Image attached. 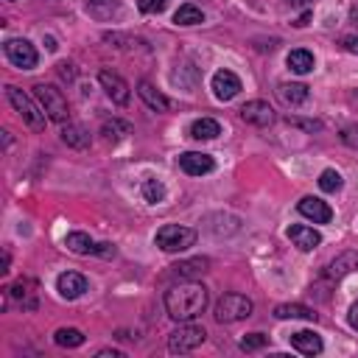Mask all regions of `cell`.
<instances>
[{
    "label": "cell",
    "mask_w": 358,
    "mask_h": 358,
    "mask_svg": "<svg viewBox=\"0 0 358 358\" xmlns=\"http://www.w3.org/2000/svg\"><path fill=\"white\" fill-rule=\"evenodd\" d=\"M210 302V294L201 282H179L165 294V310L173 322H190L199 313H204Z\"/></svg>",
    "instance_id": "obj_1"
},
{
    "label": "cell",
    "mask_w": 358,
    "mask_h": 358,
    "mask_svg": "<svg viewBox=\"0 0 358 358\" xmlns=\"http://www.w3.org/2000/svg\"><path fill=\"white\" fill-rule=\"evenodd\" d=\"M6 98H8V103L14 106V112L20 115V120L28 126V129H34V131H42L45 129V112H42V106H39V101H34L28 92H22L20 87H14V84H8L6 87Z\"/></svg>",
    "instance_id": "obj_2"
},
{
    "label": "cell",
    "mask_w": 358,
    "mask_h": 358,
    "mask_svg": "<svg viewBox=\"0 0 358 358\" xmlns=\"http://www.w3.org/2000/svg\"><path fill=\"white\" fill-rule=\"evenodd\" d=\"M34 98L39 101L42 112L48 115V120H53V123H67L70 106H67V98L62 95L59 87H53V84H36V87H34Z\"/></svg>",
    "instance_id": "obj_3"
},
{
    "label": "cell",
    "mask_w": 358,
    "mask_h": 358,
    "mask_svg": "<svg viewBox=\"0 0 358 358\" xmlns=\"http://www.w3.org/2000/svg\"><path fill=\"white\" fill-rule=\"evenodd\" d=\"M252 299L249 296H243V294H224L218 302H215V308H213V316H215V322H221V324H235V322H243V319H249L252 316Z\"/></svg>",
    "instance_id": "obj_4"
},
{
    "label": "cell",
    "mask_w": 358,
    "mask_h": 358,
    "mask_svg": "<svg viewBox=\"0 0 358 358\" xmlns=\"http://www.w3.org/2000/svg\"><path fill=\"white\" fill-rule=\"evenodd\" d=\"M157 246L162 252H185L196 243V229L190 227H182V224H165L159 232H157Z\"/></svg>",
    "instance_id": "obj_5"
},
{
    "label": "cell",
    "mask_w": 358,
    "mask_h": 358,
    "mask_svg": "<svg viewBox=\"0 0 358 358\" xmlns=\"http://www.w3.org/2000/svg\"><path fill=\"white\" fill-rule=\"evenodd\" d=\"M207 338V330L201 324H179L171 336H168V352L173 355H185L193 352L196 347H201Z\"/></svg>",
    "instance_id": "obj_6"
},
{
    "label": "cell",
    "mask_w": 358,
    "mask_h": 358,
    "mask_svg": "<svg viewBox=\"0 0 358 358\" xmlns=\"http://www.w3.org/2000/svg\"><path fill=\"white\" fill-rule=\"evenodd\" d=\"M3 50H6V59H8L14 67H20V70H34L36 62H39L36 48H34L28 39H6Z\"/></svg>",
    "instance_id": "obj_7"
},
{
    "label": "cell",
    "mask_w": 358,
    "mask_h": 358,
    "mask_svg": "<svg viewBox=\"0 0 358 358\" xmlns=\"http://www.w3.org/2000/svg\"><path fill=\"white\" fill-rule=\"evenodd\" d=\"M98 81H101V87H103V92L109 95L112 103H117V106H126V103H129L131 90H129V84H126L123 76H117L115 70H106V67H103V70L98 73Z\"/></svg>",
    "instance_id": "obj_8"
},
{
    "label": "cell",
    "mask_w": 358,
    "mask_h": 358,
    "mask_svg": "<svg viewBox=\"0 0 358 358\" xmlns=\"http://www.w3.org/2000/svg\"><path fill=\"white\" fill-rule=\"evenodd\" d=\"M87 288H90V282H87V277L78 274V271H64V274H59V280H56V291H59L62 299H78V296L87 294Z\"/></svg>",
    "instance_id": "obj_9"
},
{
    "label": "cell",
    "mask_w": 358,
    "mask_h": 358,
    "mask_svg": "<svg viewBox=\"0 0 358 358\" xmlns=\"http://www.w3.org/2000/svg\"><path fill=\"white\" fill-rule=\"evenodd\" d=\"M355 268H358V252H355V249H347V252H341L338 257H333V260L324 266L322 277H324V280H341V277H347V274L355 271Z\"/></svg>",
    "instance_id": "obj_10"
},
{
    "label": "cell",
    "mask_w": 358,
    "mask_h": 358,
    "mask_svg": "<svg viewBox=\"0 0 358 358\" xmlns=\"http://www.w3.org/2000/svg\"><path fill=\"white\" fill-rule=\"evenodd\" d=\"M210 87H213V92H215L218 101H232V98L241 92V78H238L232 70H218V73L213 76Z\"/></svg>",
    "instance_id": "obj_11"
},
{
    "label": "cell",
    "mask_w": 358,
    "mask_h": 358,
    "mask_svg": "<svg viewBox=\"0 0 358 358\" xmlns=\"http://www.w3.org/2000/svg\"><path fill=\"white\" fill-rule=\"evenodd\" d=\"M179 168L187 173V176H204L215 168L213 157L210 154H201V151H185L179 154Z\"/></svg>",
    "instance_id": "obj_12"
},
{
    "label": "cell",
    "mask_w": 358,
    "mask_h": 358,
    "mask_svg": "<svg viewBox=\"0 0 358 358\" xmlns=\"http://www.w3.org/2000/svg\"><path fill=\"white\" fill-rule=\"evenodd\" d=\"M241 117L252 126H271L274 123V109L266 101H246L241 106Z\"/></svg>",
    "instance_id": "obj_13"
},
{
    "label": "cell",
    "mask_w": 358,
    "mask_h": 358,
    "mask_svg": "<svg viewBox=\"0 0 358 358\" xmlns=\"http://www.w3.org/2000/svg\"><path fill=\"white\" fill-rule=\"evenodd\" d=\"M296 210H299L305 218H310L313 224H327V221L333 218L330 204H327V201H322V199H316V196H305V199H299Z\"/></svg>",
    "instance_id": "obj_14"
},
{
    "label": "cell",
    "mask_w": 358,
    "mask_h": 358,
    "mask_svg": "<svg viewBox=\"0 0 358 358\" xmlns=\"http://www.w3.org/2000/svg\"><path fill=\"white\" fill-rule=\"evenodd\" d=\"M288 238H291V243H294L299 252H313V249L322 243V235H319L313 227H305V224H291V227H288Z\"/></svg>",
    "instance_id": "obj_15"
},
{
    "label": "cell",
    "mask_w": 358,
    "mask_h": 358,
    "mask_svg": "<svg viewBox=\"0 0 358 358\" xmlns=\"http://www.w3.org/2000/svg\"><path fill=\"white\" fill-rule=\"evenodd\" d=\"M288 338H291V347H294L296 352H302V355H319V352L324 350L322 338H319L313 330H296V333H291Z\"/></svg>",
    "instance_id": "obj_16"
},
{
    "label": "cell",
    "mask_w": 358,
    "mask_h": 358,
    "mask_svg": "<svg viewBox=\"0 0 358 358\" xmlns=\"http://www.w3.org/2000/svg\"><path fill=\"white\" fill-rule=\"evenodd\" d=\"M277 98L285 106H299L308 101V87L302 81H282V84H277Z\"/></svg>",
    "instance_id": "obj_17"
},
{
    "label": "cell",
    "mask_w": 358,
    "mask_h": 358,
    "mask_svg": "<svg viewBox=\"0 0 358 358\" xmlns=\"http://www.w3.org/2000/svg\"><path fill=\"white\" fill-rule=\"evenodd\" d=\"M137 95H140V98L145 101V106L154 109V112H168V109H171V101H168L151 81H140V84H137Z\"/></svg>",
    "instance_id": "obj_18"
},
{
    "label": "cell",
    "mask_w": 358,
    "mask_h": 358,
    "mask_svg": "<svg viewBox=\"0 0 358 358\" xmlns=\"http://www.w3.org/2000/svg\"><path fill=\"white\" fill-rule=\"evenodd\" d=\"M64 246H67L73 255H98V249H101V243H95L87 232H67Z\"/></svg>",
    "instance_id": "obj_19"
},
{
    "label": "cell",
    "mask_w": 358,
    "mask_h": 358,
    "mask_svg": "<svg viewBox=\"0 0 358 358\" xmlns=\"http://www.w3.org/2000/svg\"><path fill=\"white\" fill-rule=\"evenodd\" d=\"M90 131L84 129V126H78V123H67L64 129H62V143L64 145H70V148H76V151H84L87 145H90Z\"/></svg>",
    "instance_id": "obj_20"
},
{
    "label": "cell",
    "mask_w": 358,
    "mask_h": 358,
    "mask_svg": "<svg viewBox=\"0 0 358 358\" xmlns=\"http://www.w3.org/2000/svg\"><path fill=\"white\" fill-rule=\"evenodd\" d=\"M285 64L294 70V73H299V76H305V73H310L313 70V53L310 50H305V48H294L288 56H285Z\"/></svg>",
    "instance_id": "obj_21"
},
{
    "label": "cell",
    "mask_w": 358,
    "mask_h": 358,
    "mask_svg": "<svg viewBox=\"0 0 358 358\" xmlns=\"http://www.w3.org/2000/svg\"><path fill=\"white\" fill-rule=\"evenodd\" d=\"M221 134V123L213 117H199L190 123V137L193 140H215Z\"/></svg>",
    "instance_id": "obj_22"
},
{
    "label": "cell",
    "mask_w": 358,
    "mask_h": 358,
    "mask_svg": "<svg viewBox=\"0 0 358 358\" xmlns=\"http://www.w3.org/2000/svg\"><path fill=\"white\" fill-rule=\"evenodd\" d=\"M34 282L31 280H17L11 288H8V296L11 299H17V302H22V308H36V296H34Z\"/></svg>",
    "instance_id": "obj_23"
},
{
    "label": "cell",
    "mask_w": 358,
    "mask_h": 358,
    "mask_svg": "<svg viewBox=\"0 0 358 358\" xmlns=\"http://www.w3.org/2000/svg\"><path fill=\"white\" fill-rule=\"evenodd\" d=\"M84 8H87V14L95 17V20H112V17L120 11V3H117V0H87Z\"/></svg>",
    "instance_id": "obj_24"
},
{
    "label": "cell",
    "mask_w": 358,
    "mask_h": 358,
    "mask_svg": "<svg viewBox=\"0 0 358 358\" xmlns=\"http://www.w3.org/2000/svg\"><path fill=\"white\" fill-rule=\"evenodd\" d=\"M173 268V274L176 277H199V274H204L207 268H210V260L207 257H193V260H182V263H176V266H171Z\"/></svg>",
    "instance_id": "obj_25"
},
{
    "label": "cell",
    "mask_w": 358,
    "mask_h": 358,
    "mask_svg": "<svg viewBox=\"0 0 358 358\" xmlns=\"http://www.w3.org/2000/svg\"><path fill=\"white\" fill-rule=\"evenodd\" d=\"M277 319H305V322H316V310L308 305H277L274 308Z\"/></svg>",
    "instance_id": "obj_26"
},
{
    "label": "cell",
    "mask_w": 358,
    "mask_h": 358,
    "mask_svg": "<svg viewBox=\"0 0 358 358\" xmlns=\"http://www.w3.org/2000/svg\"><path fill=\"white\" fill-rule=\"evenodd\" d=\"M173 22L176 25H201L204 22V11L199 8V6H193V3H185V6H179L176 8V14H173Z\"/></svg>",
    "instance_id": "obj_27"
},
{
    "label": "cell",
    "mask_w": 358,
    "mask_h": 358,
    "mask_svg": "<svg viewBox=\"0 0 358 358\" xmlns=\"http://www.w3.org/2000/svg\"><path fill=\"white\" fill-rule=\"evenodd\" d=\"M84 333L78 330V327H59L56 333H53V341L59 344V347H67V350H73V347H81L84 344Z\"/></svg>",
    "instance_id": "obj_28"
},
{
    "label": "cell",
    "mask_w": 358,
    "mask_h": 358,
    "mask_svg": "<svg viewBox=\"0 0 358 358\" xmlns=\"http://www.w3.org/2000/svg\"><path fill=\"white\" fill-rule=\"evenodd\" d=\"M131 131V126L129 123H123V120H117V117H112V120H103V126H101V134L106 137V140H120L123 134H129Z\"/></svg>",
    "instance_id": "obj_29"
},
{
    "label": "cell",
    "mask_w": 358,
    "mask_h": 358,
    "mask_svg": "<svg viewBox=\"0 0 358 358\" xmlns=\"http://www.w3.org/2000/svg\"><path fill=\"white\" fill-rule=\"evenodd\" d=\"M341 185H344V179H341V173L333 171V168H327V171L319 173V187H322L324 193H336V190H341Z\"/></svg>",
    "instance_id": "obj_30"
},
{
    "label": "cell",
    "mask_w": 358,
    "mask_h": 358,
    "mask_svg": "<svg viewBox=\"0 0 358 358\" xmlns=\"http://www.w3.org/2000/svg\"><path fill=\"white\" fill-rule=\"evenodd\" d=\"M143 196H145V201H151V204L162 201V196H165L162 182H157V179H145V182H143Z\"/></svg>",
    "instance_id": "obj_31"
},
{
    "label": "cell",
    "mask_w": 358,
    "mask_h": 358,
    "mask_svg": "<svg viewBox=\"0 0 358 358\" xmlns=\"http://www.w3.org/2000/svg\"><path fill=\"white\" fill-rule=\"evenodd\" d=\"M266 344H268V336L266 333H249V336L241 338V350L243 352H255V350H260Z\"/></svg>",
    "instance_id": "obj_32"
},
{
    "label": "cell",
    "mask_w": 358,
    "mask_h": 358,
    "mask_svg": "<svg viewBox=\"0 0 358 358\" xmlns=\"http://www.w3.org/2000/svg\"><path fill=\"white\" fill-rule=\"evenodd\" d=\"M165 6H168V0H137V8L143 14H159V11H165Z\"/></svg>",
    "instance_id": "obj_33"
},
{
    "label": "cell",
    "mask_w": 358,
    "mask_h": 358,
    "mask_svg": "<svg viewBox=\"0 0 358 358\" xmlns=\"http://www.w3.org/2000/svg\"><path fill=\"white\" fill-rule=\"evenodd\" d=\"M288 123H291V126H299V129H308V131H319V129H322V123H319V120H299V117H288Z\"/></svg>",
    "instance_id": "obj_34"
},
{
    "label": "cell",
    "mask_w": 358,
    "mask_h": 358,
    "mask_svg": "<svg viewBox=\"0 0 358 358\" xmlns=\"http://www.w3.org/2000/svg\"><path fill=\"white\" fill-rule=\"evenodd\" d=\"M341 45H344V50H350V53H358V36H355V34L344 36V39H341Z\"/></svg>",
    "instance_id": "obj_35"
},
{
    "label": "cell",
    "mask_w": 358,
    "mask_h": 358,
    "mask_svg": "<svg viewBox=\"0 0 358 358\" xmlns=\"http://www.w3.org/2000/svg\"><path fill=\"white\" fill-rule=\"evenodd\" d=\"M347 322H350L352 330H358V302L350 305V310H347Z\"/></svg>",
    "instance_id": "obj_36"
},
{
    "label": "cell",
    "mask_w": 358,
    "mask_h": 358,
    "mask_svg": "<svg viewBox=\"0 0 358 358\" xmlns=\"http://www.w3.org/2000/svg\"><path fill=\"white\" fill-rule=\"evenodd\" d=\"M59 73H62V76H64V78H67V81H70V78H73V76H76V73H73V67H70V64H67V62H62V64H59Z\"/></svg>",
    "instance_id": "obj_37"
},
{
    "label": "cell",
    "mask_w": 358,
    "mask_h": 358,
    "mask_svg": "<svg viewBox=\"0 0 358 358\" xmlns=\"http://www.w3.org/2000/svg\"><path fill=\"white\" fill-rule=\"evenodd\" d=\"M109 355H112V358H123L120 350H98V358H109Z\"/></svg>",
    "instance_id": "obj_38"
},
{
    "label": "cell",
    "mask_w": 358,
    "mask_h": 358,
    "mask_svg": "<svg viewBox=\"0 0 358 358\" xmlns=\"http://www.w3.org/2000/svg\"><path fill=\"white\" fill-rule=\"evenodd\" d=\"M288 3H291V6H308L310 0H288Z\"/></svg>",
    "instance_id": "obj_39"
},
{
    "label": "cell",
    "mask_w": 358,
    "mask_h": 358,
    "mask_svg": "<svg viewBox=\"0 0 358 358\" xmlns=\"http://www.w3.org/2000/svg\"><path fill=\"white\" fill-rule=\"evenodd\" d=\"M352 20H358V8H352Z\"/></svg>",
    "instance_id": "obj_40"
}]
</instances>
